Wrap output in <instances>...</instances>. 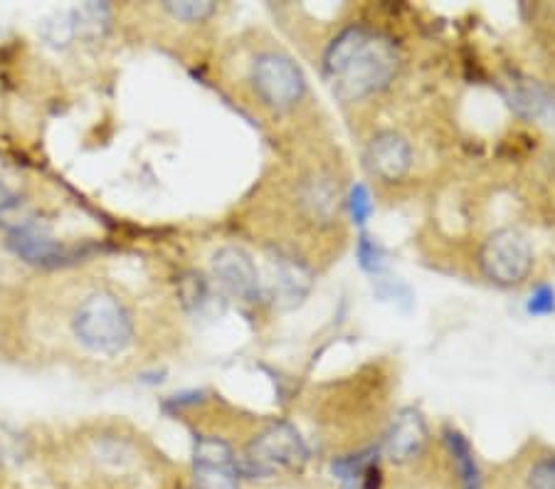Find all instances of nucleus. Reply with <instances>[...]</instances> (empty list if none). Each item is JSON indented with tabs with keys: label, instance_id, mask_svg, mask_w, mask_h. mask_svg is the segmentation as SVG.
Returning <instances> with one entry per match:
<instances>
[{
	"label": "nucleus",
	"instance_id": "6ab92c4d",
	"mask_svg": "<svg viewBox=\"0 0 555 489\" xmlns=\"http://www.w3.org/2000/svg\"><path fill=\"white\" fill-rule=\"evenodd\" d=\"M526 489H555V458H543L528 469Z\"/></svg>",
	"mask_w": 555,
	"mask_h": 489
},
{
	"label": "nucleus",
	"instance_id": "9d476101",
	"mask_svg": "<svg viewBox=\"0 0 555 489\" xmlns=\"http://www.w3.org/2000/svg\"><path fill=\"white\" fill-rule=\"evenodd\" d=\"M512 106L524 119L548 121L555 119V96L535 82H516L512 89Z\"/></svg>",
	"mask_w": 555,
	"mask_h": 489
},
{
	"label": "nucleus",
	"instance_id": "4468645a",
	"mask_svg": "<svg viewBox=\"0 0 555 489\" xmlns=\"http://www.w3.org/2000/svg\"><path fill=\"white\" fill-rule=\"evenodd\" d=\"M447 445H450L452 458L456 462V467H460L464 489H481L479 467H477V460H474V452L469 448V442L464 440L460 433L447 430Z\"/></svg>",
	"mask_w": 555,
	"mask_h": 489
},
{
	"label": "nucleus",
	"instance_id": "aec40b11",
	"mask_svg": "<svg viewBox=\"0 0 555 489\" xmlns=\"http://www.w3.org/2000/svg\"><path fill=\"white\" fill-rule=\"evenodd\" d=\"M348 208H351V216L358 226H363V222L371 218L373 201H371L369 189H365L363 183H358L351 189V195H348Z\"/></svg>",
	"mask_w": 555,
	"mask_h": 489
},
{
	"label": "nucleus",
	"instance_id": "dca6fc26",
	"mask_svg": "<svg viewBox=\"0 0 555 489\" xmlns=\"http://www.w3.org/2000/svg\"><path fill=\"white\" fill-rule=\"evenodd\" d=\"M193 489H240V475L228 467L193 465Z\"/></svg>",
	"mask_w": 555,
	"mask_h": 489
},
{
	"label": "nucleus",
	"instance_id": "412c9836",
	"mask_svg": "<svg viewBox=\"0 0 555 489\" xmlns=\"http://www.w3.org/2000/svg\"><path fill=\"white\" fill-rule=\"evenodd\" d=\"M526 311H528V314H535V317L553 314V311H555V289L548 287V284H541V287L535 289L531 297H528Z\"/></svg>",
	"mask_w": 555,
	"mask_h": 489
},
{
	"label": "nucleus",
	"instance_id": "6e6552de",
	"mask_svg": "<svg viewBox=\"0 0 555 489\" xmlns=\"http://www.w3.org/2000/svg\"><path fill=\"white\" fill-rule=\"evenodd\" d=\"M365 164H369V171L383 178V181H400L410 171L413 151H410V144L400 133L383 131L365 151Z\"/></svg>",
	"mask_w": 555,
	"mask_h": 489
},
{
	"label": "nucleus",
	"instance_id": "2eb2a0df",
	"mask_svg": "<svg viewBox=\"0 0 555 489\" xmlns=\"http://www.w3.org/2000/svg\"><path fill=\"white\" fill-rule=\"evenodd\" d=\"M40 35L44 42L52 44V48H67L72 40H77L75 15H72V11L50 13L48 17H42Z\"/></svg>",
	"mask_w": 555,
	"mask_h": 489
},
{
	"label": "nucleus",
	"instance_id": "a211bd4d",
	"mask_svg": "<svg viewBox=\"0 0 555 489\" xmlns=\"http://www.w3.org/2000/svg\"><path fill=\"white\" fill-rule=\"evenodd\" d=\"M181 295L188 309L193 311H201L203 307L210 305V297H212V289H210V282L203 278V274H188L181 284Z\"/></svg>",
	"mask_w": 555,
	"mask_h": 489
},
{
	"label": "nucleus",
	"instance_id": "9b49d317",
	"mask_svg": "<svg viewBox=\"0 0 555 489\" xmlns=\"http://www.w3.org/2000/svg\"><path fill=\"white\" fill-rule=\"evenodd\" d=\"M75 15V30L79 40H100L104 38L106 28H109L112 11L104 3H87L79 8H72Z\"/></svg>",
	"mask_w": 555,
	"mask_h": 489
},
{
	"label": "nucleus",
	"instance_id": "f8f14e48",
	"mask_svg": "<svg viewBox=\"0 0 555 489\" xmlns=\"http://www.w3.org/2000/svg\"><path fill=\"white\" fill-rule=\"evenodd\" d=\"M193 465L228 467V469H235V473H237V455L225 440L212 438V435H203V438H195Z\"/></svg>",
	"mask_w": 555,
	"mask_h": 489
},
{
	"label": "nucleus",
	"instance_id": "0eeeda50",
	"mask_svg": "<svg viewBox=\"0 0 555 489\" xmlns=\"http://www.w3.org/2000/svg\"><path fill=\"white\" fill-rule=\"evenodd\" d=\"M210 274L212 282L218 284L225 295L243 301L259 299V289H262L259 287V272L253 257H249L243 247H220V250L212 255Z\"/></svg>",
	"mask_w": 555,
	"mask_h": 489
},
{
	"label": "nucleus",
	"instance_id": "f03ea898",
	"mask_svg": "<svg viewBox=\"0 0 555 489\" xmlns=\"http://www.w3.org/2000/svg\"><path fill=\"white\" fill-rule=\"evenodd\" d=\"M133 314L127 301L112 289H89L69 314V332L85 351L119 356L133 342Z\"/></svg>",
	"mask_w": 555,
	"mask_h": 489
},
{
	"label": "nucleus",
	"instance_id": "7ed1b4c3",
	"mask_svg": "<svg viewBox=\"0 0 555 489\" xmlns=\"http://www.w3.org/2000/svg\"><path fill=\"white\" fill-rule=\"evenodd\" d=\"M304 460H307V445H304L297 428H292L289 423H274L259 433L237 458V475L247 479H264L282 473V469L297 467Z\"/></svg>",
	"mask_w": 555,
	"mask_h": 489
},
{
	"label": "nucleus",
	"instance_id": "423d86ee",
	"mask_svg": "<svg viewBox=\"0 0 555 489\" xmlns=\"http://www.w3.org/2000/svg\"><path fill=\"white\" fill-rule=\"evenodd\" d=\"M8 245L11 250L21 257L23 262L33 267H42V270H55V267H67L75 262H82L85 257L92 253L89 245H67L60 240L38 233L33 228H17L8 235Z\"/></svg>",
	"mask_w": 555,
	"mask_h": 489
},
{
	"label": "nucleus",
	"instance_id": "ddd939ff",
	"mask_svg": "<svg viewBox=\"0 0 555 489\" xmlns=\"http://www.w3.org/2000/svg\"><path fill=\"white\" fill-rule=\"evenodd\" d=\"M309 289V274L301 270L299 265L294 262H276V274H274V295L280 299H286L289 305L299 301Z\"/></svg>",
	"mask_w": 555,
	"mask_h": 489
},
{
	"label": "nucleus",
	"instance_id": "f257e3e1",
	"mask_svg": "<svg viewBox=\"0 0 555 489\" xmlns=\"http://www.w3.org/2000/svg\"><path fill=\"white\" fill-rule=\"evenodd\" d=\"M400 67L396 42L380 33L348 28L328 44L324 73L344 102L365 100L390 85Z\"/></svg>",
	"mask_w": 555,
	"mask_h": 489
},
{
	"label": "nucleus",
	"instance_id": "5701e85b",
	"mask_svg": "<svg viewBox=\"0 0 555 489\" xmlns=\"http://www.w3.org/2000/svg\"><path fill=\"white\" fill-rule=\"evenodd\" d=\"M15 206H17V195L11 189H8L3 181H0V213L11 210Z\"/></svg>",
	"mask_w": 555,
	"mask_h": 489
},
{
	"label": "nucleus",
	"instance_id": "f3484780",
	"mask_svg": "<svg viewBox=\"0 0 555 489\" xmlns=\"http://www.w3.org/2000/svg\"><path fill=\"white\" fill-rule=\"evenodd\" d=\"M164 11L173 15L176 21L201 23L215 13V3H210V0H178V3H173L171 0V3H164Z\"/></svg>",
	"mask_w": 555,
	"mask_h": 489
},
{
	"label": "nucleus",
	"instance_id": "1a4fd4ad",
	"mask_svg": "<svg viewBox=\"0 0 555 489\" xmlns=\"http://www.w3.org/2000/svg\"><path fill=\"white\" fill-rule=\"evenodd\" d=\"M427 440L425 421L417 411H402L388 433V455L398 462L413 460Z\"/></svg>",
	"mask_w": 555,
	"mask_h": 489
},
{
	"label": "nucleus",
	"instance_id": "20e7f679",
	"mask_svg": "<svg viewBox=\"0 0 555 489\" xmlns=\"http://www.w3.org/2000/svg\"><path fill=\"white\" fill-rule=\"evenodd\" d=\"M253 87L259 100L272 110H289L301 100L307 82L301 69L280 52H264L253 65Z\"/></svg>",
	"mask_w": 555,
	"mask_h": 489
},
{
	"label": "nucleus",
	"instance_id": "4be33fe9",
	"mask_svg": "<svg viewBox=\"0 0 555 489\" xmlns=\"http://www.w3.org/2000/svg\"><path fill=\"white\" fill-rule=\"evenodd\" d=\"M358 260H361V267L365 272H380L383 270V250L373 243L371 237H361L358 243Z\"/></svg>",
	"mask_w": 555,
	"mask_h": 489
},
{
	"label": "nucleus",
	"instance_id": "39448f33",
	"mask_svg": "<svg viewBox=\"0 0 555 489\" xmlns=\"http://www.w3.org/2000/svg\"><path fill=\"white\" fill-rule=\"evenodd\" d=\"M481 267L487 278L499 284H518L531 270V247L518 230H499L481 250Z\"/></svg>",
	"mask_w": 555,
	"mask_h": 489
}]
</instances>
